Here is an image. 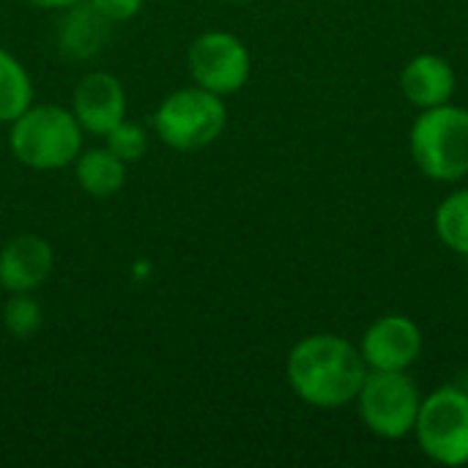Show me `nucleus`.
<instances>
[{
    "label": "nucleus",
    "mask_w": 468,
    "mask_h": 468,
    "mask_svg": "<svg viewBox=\"0 0 468 468\" xmlns=\"http://www.w3.org/2000/svg\"><path fill=\"white\" fill-rule=\"evenodd\" d=\"M285 378L302 403L335 411L356 400L367 378V365L359 346L351 340L329 332L307 335L291 348L285 359Z\"/></svg>",
    "instance_id": "1"
},
{
    "label": "nucleus",
    "mask_w": 468,
    "mask_h": 468,
    "mask_svg": "<svg viewBox=\"0 0 468 468\" xmlns=\"http://www.w3.org/2000/svg\"><path fill=\"white\" fill-rule=\"evenodd\" d=\"M82 126L71 110L60 104H30L8 123V148L14 159L36 173H55L82 151Z\"/></svg>",
    "instance_id": "2"
},
{
    "label": "nucleus",
    "mask_w": 468,
    "mask_h": 468,
    "mask_svg": "<svg viewBox=\"0 0 468 468\" xmlns=\"http://www.w3.org/2000/svg\"><path fill=\"white\" fill-rule=\"evenodd\" d=\"M411 159L422 176L455 184L468 176V110L452 101L422 110L409 134Z\"/></svg>",
    "instance_id": "3"
},
{
    "label": "nucleus",
    "mask_w": 468,
    "mask_h": 468,
    "mask_svg": "<svg viewBox=\"0 0 468 468\" xmlns=\"http://www.w3.org/2000/svg\"><path fill=\"white\" fill-rule=\"evenodd\" d=\"M228 126V104L225 96H217L200 85L178 88L162 99L154 112L156 137L181 154L203 151L222 137Z\"/></svg>",
    "instance_id": "4"
},
{
    "label": "nucleus",
    "mask_w": 468,
    "mask_h": 468,
    "mask_svg": "<svg viewBox=\"0 0 468 468\" xmlns=\"http://www.w3.org/2000/svg\"><path fill=\"white\" fill-rule=\"evenodd\" d=\"M354 403L373 436L398 441L414 433L422 395L409 370H367Z\"/></svg>",
    "instance_id": "5"
},
{
    "label": "nucleus",
    "mask_w": 468,
    "mask_h": 468,
    "mask_svg": "<svg viewBox=\"0 0 468 468\" xmlns=\"http://www.w3.org/2000/svg\"><path fill=\"white\" fill-rule=\"evenodd\" d=\"M417 444L425 458L447 468L468 466V392L463 387H439L422 398Z\"/></svg>",
    "instance_id": "6"
},
{
    "label": "nucleus",
    "mask_w": 468,
    "mask_h": 468,
    "mask_svg": "<svg viewBox=\"0 0 468 468\" xmlns=\"http://www.w3.org/2000/svg\"><path fill=\"white\" fill-rule=\"evenodd\" d=\"M186 71L195 85L217 96H230L250 82L252 55L239 36L228 30H206L186 49Z\"/></svg>",
    "instance_id": "7"
},
{
    "label": "nucleus",
    "mask_w": 468,
    "mask_h": 468,
    "mask_svg": "<svg viewBox=\"0 0 468 468\" xmlns=\"http://www.w3.org/2000/svg\"><path fill=\"white\" fill-rule=\"evenodd\" d=\"M367 370H409L422 354V329L400 313L376 318L359 343Z\"/></svg>",
    "instance_id": "8"
},
{
    "label": "nucleus",
    "mask_w": 468,
    "mask_h": 468,
    "mask_svg": "<svg viewBox=\"0 0 468 468\" xmlns=\"http://www.w3.org/2000/svg\"><path fill=\"white\" fill-rule=\"evenodd\" d=\"M71 112L85 134L104 137L126 118V90L110 71L85 74L71 96Z\"/></svg>",
    "instance_id": "9"
},
{
    "label": "nucleus",
    "mask_w": 468,
    "mask_h": 468,
    "mask_svg": "<svg viewBox=\"0 0 468 468\" xmlns=\"http://www.w3.org/2000/svg\"><path fill=\"white\" fill-rule=\"evenodd\" d=\"M55 269L52 244L36 233L14 236L0 250V288L5 293L38 291Z\"/></svg>",
    "instance_id": "10"
},
{
    "label": "nucleus",
    "mask_w": 468,
    "mask_h": 468,
    "mask_svg": "<svg viewBox=\"0 0 468 468\" xmlns=\"http://www.w3.org/2000/svg\"><path fill=\"white\" fill-rule=\"evenodd\" d=\"M455 85H458V77H455L452 63L436 52L414 55L400 71V90L420 110H431V107H441L452 101Z\"/></svg>",
    "instance_id": "11"
},
{
    "label": "nucleus",
    "mask_w": 468,
    "mask_h": 468,
    "mask_svg": "<svg viewBox=\"0 0 468 468\" xmlns=\"http://www.w3.org/2000/svg\"><path fill=\"white\" fill-rule=\"evenodd\" d=\"M126 162L118 159L107 145L80 151L74 159V176L85 195L90 197H110L123 189L126 184Z\"/></svg>",
    "instance_id": "12"
},
{
    "label": "nucleus",
    "mask_w": 468,
    "mask_h": 468,
    "mask_svg": "<svg viewBox=\"0 0 468 468\" xmlns=\"http://www.w3.org/2000/svg\"><path fill=\"white\" fill-rule=\"evenodd\" d=\"M33 104V80L19 58L0 47V123L16 121Z\"/></svg>",
    "instance_id": "13"
},
{
    "label": "nucleus",
    "mask_w": 468,
    "mask_h": 468,
    "mask_svg": "<svg viewBox=\"0 0 468 468\" xmlns=\"http://www.w3.org/2000/svg\"><path fill=\"white\" fill-rule=\"evenodd\" d=\"M436 236L439 241L455 252L468 255V186L450 192L436 208Z\"/></svg>",
    "instance_id": "14"
},
{
    "label": "nucleus",
    "mask_w": 468,
    "mask_h": 468,
    "mask_svg": "<svg viewBox=\"0 0 468 468\" xmlns=\"http://www.w3.org/2000/svg\"><path fill=\"white\" fill-rule=\"evenodd\" d=\"M41 324H44V310L33 293H8L3 304V326L11 337L27 340L41 329Z\"/></svg>",
    "instance_id": "15"
},
{
    "label": "nucleus",
    "mask_w": 468,
    "mask_h": 468,
    "mask_svg": "<svg viewBox=\"0 0 468 468\" xmlns=\"http://www.w3.org/2000/svg\"><path fill=\"white\" fill-rule=\"evenodd\" d=\"M104 145L118 156L123 159L126 165H134L145 156L148 151V132L140 126V123H132V121H121L112 132L104 134Z\"/></svg>",
    "instance_id": "16"
},
{
    "label": "nucleus",
    "mask_w": 468,
    "mask_h": 468,
    "mask_svg": "<svg viewBox=\"0 0 468 468\" xmlns=\"http://www.w3.org/2000/svg\"><path fill=\"white\" fill-rule=\"evenodd\" d=\"M96 14H101L107 22H126L140 14L145 0H85Z\"/></svg>",
    "instance_id": "17"
},
{
    "label": "nucleus",
    "mask_w": 468,
    "mask_h": 468,
    "mask_svg": "<svg viewBox=\"0 0 468 468\" xmlns=\"http://www.w3.org/2000/svg\"><path fill=\"white\" fill-rule=\"evenodd\" d=\"M25 3L36 5V8H49V11H66V8H71V5H77V3H82V0H25Z\"/></svg>",
    "instance_id": "18"
},
{
    "label": "nucleus",
    "mask_w": 468,
    "mask_h": 468,
    "mask_svg": "<svg viewBox=\"0 0 468 468\" xmlns=\"http://www.w3.org/2000/svg\"><path fill=\"white\" fill-rule=\"evenodd\" d=\"M230 3H250V0H230Z\"/></svg>",
    "instance_id": "19"
},
{
    "label": "nucleus",
    "mask_w": 468,
    "mask_h": 468,
    "mask_svg": "<svg viewBox=\"0 0 468 468\" xmlns=\"http://www.w3.org/2000/svg\"><path fill=\"white\" fill-rule=\"evenodd\" d=\"M463 389H466V392H468V378H466V384H463Z\"/></svg>",
    "instance_id": "20"
}]
</instances>
